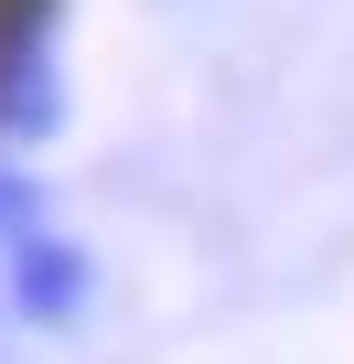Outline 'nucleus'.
Segmentation results:
<instances>
[{
    "instance_id": "1",
    "label": "nucleus",
    "mask_w": 354,
    "mask_h": 364,
    "mask_svg": "<svg viewBox=\"0 0 354 364\" xmlns=\"http://www.w3.org/2000/svg\"><path fill=\"white\" fill-rule=\"evenodd\" d=\"M11 300H22L33 321H76V311H86V257L54 247V236L22 247V257H11Z\"/></svg>"
},
{
    "instance_id": "2",
    "label": "nucleus",
    "mask_w": 354,
    "mask_h": 364,
    "mask_svg": "<svg viewBox=\"0 0 354 364\" xmlns=\"http://www.w3.org/2000/svg\"><path fill=\"white\" fill-rule=\"evenodd\" d=\"M22 215H33V193H22L11 171H0V236H22Z\"/></svg>"
}]
</instances>
